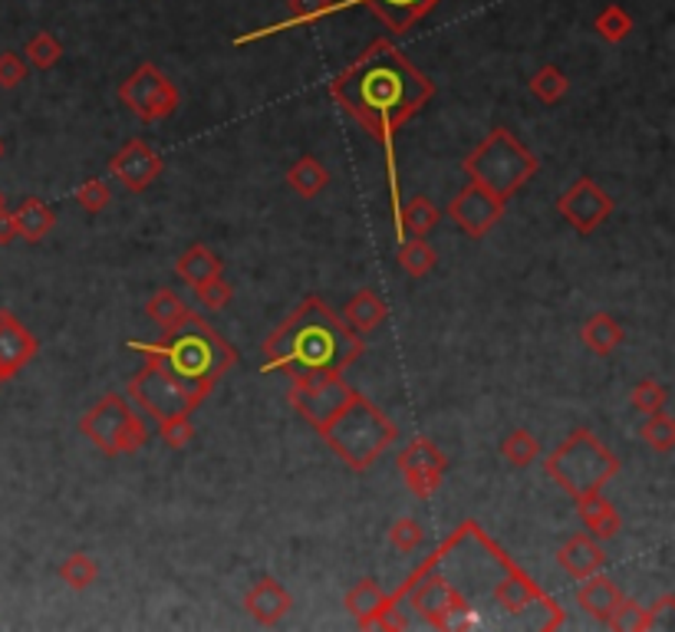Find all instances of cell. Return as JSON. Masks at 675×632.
<instances>
[{
	"label": "cell",
	"mask_w": 675,
	"mask_h": 632,
	"mask_svg": "<svg viewBox=\"0 0 675 632\" xmlns=\"http://www.w3.org/2000/svg\"><path fill=\"white\" fill-rule=\"evenodd\" d=\"M330 96L353 122H360L386 149L396 217L403 205L396 139L403 126L429 106V99L436 96V83L393 40L379 36L340 76H333Z\"/></svg>",
	"instance_id": "obj_1"
},
{
	"label": "cell",
	"mask_w": 675,
	"mask_h": 632,
	"mask_svg": "<svg viewBox=\"0 0 675 632\" xmlns=\"http://www.w3.org/2000/svg\"><path fill=\"white\" fill-rule=\"evenodd\" d=\"M287 403L350 471H369L399 438V425L343 376L293 383Z\"/></svg>",
	"instance_id": "obj_2"
},
{
	"label": "cell",
	"mask_w": 675,
	"mask_h": 632,
	"mask_svg": "<svg viewBox=\"0 0 675 632\" xmlns=\"http://www.w3.org/2000/svg\"><path fill=\"white\" fill-rule=\"evenodd\" d=\"M363 353V336H356L323 297L310 293L264 340V373H287L290 383H313L343 376Z\"/></svg>",
	"instance_id": "obj_3"
},
{
	"label": "cell",
	"mask_w": 675,
	"mask_h": 632,
	"mask_svg": "<svg viewBox=\"0 0 675 632\" xmlns=\"http://www.w3.org/2000/svg\"><path fill=\"white\" fill-rule=\"evenodd\" d=\"M129 350L139 356L159 360L179 383H185L205 396H212V389L222 383V376H227L237 366V350L195 310H189L175 326L162 330V340H156V343L132 340Z\"/></svg>",
	"instance_id": "obj_4"
},
{
	"label": "cell",
	"mask_w": 675,
	"mask_h": 632,
	"mask_svg": "<svg viewBox=\"0 0 675 632\" xmlns=\"http://www.w3.org/2000/svg\"><path fill=\"white\" fill-rule=\"evenodd\" d=\"M537 156L504 126H494L461 162L464 179L497 195L501 202L514 199L537 175Z\"/></svg>",
	"instance_id": "obj_5"
},
{
	"label": "cell",
	"mask_w": 675,
	"mask_h": 632,
	"mask_svg": "<svg viewBox=\"0 0 675 632\" xmlns=\"http://www.w3.org/2000/svg\"><path fill=\"white\" fill-rule=\"evenodd\" d=\"M544 471L577 501L583 494H600L620 474V458L587 425H580L544 458Z\"/></svg>",
	"instance_id": "obj_6"
},
{
	"label": "cell",
	"mask_w": 675,
	"mask_h": 632,
	"mask_svg": "<svg viewBox=\"0 0 675 632\" xmlns=\"http://www.w3.org/2000/svg\"><path fill=\"white\" fill-rule=\"evenodd\" d=\"M439 567H442V547H436L426 557V564L413 570L416 587L406 593L409 610H416L422 617V623L432 626V630H454V617H461V623H458L461 630L474 626L471 620H464L471 613V603H468L464 590H458L449 577H442Z\"/></svg>",
	"instance_id": "obj_7"
},
{
	"label": "cell",
	"mask_w": 675,
	"mask_h": 632,
	"mask_svg": "<svg viewBox=\"0 0 675 632\" xmlns=\"http://www.w3.org/2000/svg\"><path fill=\"white\" fill-rule=\"evenodd\" d=\"M142 369L129 379V389H126V399L142 409L146 416H152L156 421L175 419V416H192L208 396L179 383L159 360L152 356H142Z\"/></svg>",
	"instance_id": "obj_8"
},
{
	"label": "cell",
	"mask_w": 675,
	"mask_h": 632,
	"mask_svg": "<svg viewBox=\"0 0 675 632\" xmlns=\"http://www.w3.org/2000/svg\"><path fill=\"white\" fill-rule=\"evenodd\" d=\"M79 431L109 458L116 454H136L149 444V428L132 409V403L119 393L103 396L83 419Z\"/></svg>",
	"instance_id": "obj_9"
},
{
	"label": "cell",
	"mask_w": 675,
	"mask_h": 632,
	"mask_svg": "<svg viewBox=\"0 0 675 632\" xmlns=\"http://www.w3.org/2000/svg\"><path fill=\"white\" fill-rule=\"evenodd\" d=\"M119 103L142 122H162L169 119L179 103L182 93L179 86L156 66V63H142L122 86H119Z\"/></svg>",
	"instance_id": "obj_10"
},
{
	"label": "cell",
	"mask_w": 675,
	"mask_h": 632,
	"mask_svg": "<svg viewBox=\"0 0 675 632\" xmlns=\"http://www.w3.org/2000/svg\"><path fill=\"white\" fill-rule=\"evenodd\" d=\"M396 468L406 481V488L419 497V501H429L442 481H446V471H449V454L432 441V438H413L399 454H396Z\"/></svg>",
	"instance_id": "obj_11"
},
{
	"label": "cell",
	"mask_w": 675,
	"mask_h": 632,
	"mask_svg": "<svg viewBox=\"0 0 675 632\" xmlns=\"http://www.w3.org/2000/svg\"><path fill=\"white\" fill-rule=\"evenodd\" d=\"M557 211L560 217L577 231V234H593L600 224L610 221V214L617 211V202L607 195V189H600L593 179L580 175L560 199H557Z\"/></svg>",
	"instance_id": "obj_12"
},
{
	"label": "cell",
	"mask_w": 675,
	"mask_h": 632,
	"mask_svg": "<svg viewBox=\"0 0 675 632\" xmlns=\"http://www.w3.org/2000/svg\"><path fill=\"white\" fill-rule=\"evenodd\" d=\"M504 205H507V202H501L497 195H491V192H484L481 185L468 182V185L451 199L446 214L454 221L458 231H464L468 237L481 240V237H488L491 227L504 217Z\"/></svg>",
	"instance_id": "obj_13"
},
{
	"label": "cell",
	"mask_w": 675,
	"mask_h": 632,
	"mask_svg": "<svg viewBox=\"0 0 675 632\" xmlns=\"http://www.w3.org/2000/svg\"><path fill=\"white\" fill-rule=\"evenodd\" d=\"M165 169L162 152H156L146 139H129L113 159H109V175L132 195L146 192Z\"/></svg>",
	"instance_id": "obj_14"
},
{
	"label": "cell",
	"mask_w": 675,
	"mask_h": 632,
	"mask_svg": "<svg viewBox=\"0 0 675 632\" xmlns=\"http://www.w3.org/2000/svg\"><path fill=\"white\" fill-rule=\"evenodd\" d=\"M36 336L10 310H0V383L13 379L36 356Z\"/></svg>",
	"instance_id": "obj_15"
},
{
	"label": "cell",
	"mask_w": 675,
	"mask_h": 632,
	"mask_svg": "<svg viewBox=\"0 0 675 632\" xmlns=\"http://www.w3.org/2000/svg\"><path fill=\"white\" fill-rule=\"evenodd\" d=\"M290 610H293V597H290V590H287L283 583H277L274 577H260V580L247 590V597H244V613H247L257 626H264V630L277 626Z\"/></svg>",
	"instance_id": "obj_16"
},
{
	"label": "cell",
	"mask_w": 675,
	"mask_h": 632,
	"mask_svg": "<svg viewBox=\"0 0 675 632\" xmlns=\"http://www.w3.org/2000/svg\"><path fill=\"white\" fill-rule=\"evenodd\" d=\"M557 564L570 580H587L593 574H600L607 567V550L597 537L590 534H574L560 550H557Z\"/></svg>",
	"instance_id": "obj_17"
},
{
	"label": "cell",
	"mask_w": 675,
	"mask_h": 632,
	"mask_svg": "<svg viewBox=\"0 0 675 632\" xmlns=\"http://www.w3.org/2000/svg\"><path fill=\"white\" fill-rule=\"evenodd\" d=\"M350 7L353 3H363V7H369L376 17H379V23L389 30V33H406V30H413L419 20H426L442 0H346Z\"/></svg>",
	"instance_id": "obj_18"
},
{
	"label": "cell",
	"mask_w": 675,
	"mask_h": 632,
	"mask_svg": "<svg viewBox=\"0 0 675 632\" xmlns=\"http://www.w3.org/2000/svg\"><path fill=\"white\" fill-rule=\"evenodd\" d=\"M343 610L350 613V620L360 630H379L386 620V593L373 577H363L346 597H343Z\"/></svg>",
	"instance_id": "obj_19"
},
{
	"label": "cell",
	"mask_w": 675,
	"mask_h": 632,
	"mask_svg": "<svg viewBox=\"0 0 675 632\" xmlns=\"http://www.w3.org/2000/svg\"><path fill=\"white\" fill-rule=\"evenodd\" d=\"M343 7H346V3H340V0H287V17H283V20H277V23H270V26H264V30L244 33V36H237L234 43L244 46V43L274 36V33H280V30H293V26H303V23H317V20H323V17H330V13H336V10H343Z\"/></svg>",
	"instance_id": "obj_20"
},
{
	"label": "cell",
	"mask_w": 675,
	"mask_h": 632,
	"mask_svg": "<svg viewBox=\"0 0 675 632\" xmlns=\"http://www.w3.org/2000/svg\"><path fill=\"white\" fill-rule=\"evenodd\" d=\"M340 317H343V323H346L356 336H369V333H376V330L386 323L389 307L383 303V297H379L376 290L363 287V290H356V293L346 300V307H343Z\"/></svg>",
	"instance_id": "obj_21"
},
{
	"label": "cell",
	"mask_w": 675,
	"mask_h": 632,
	"mask_svg": "<svg viewBox=\"0 0 675 632\" xmlns=\"http://www.w3.org/2000/svg\"><path fill=\"white\" fill-rule=\"evenodd\" d=\"M577 514L583 521V527L590 531V537H597L600 544L613 540L620 531H623V517L617 514V507L600 494H583L577 497Z\"/></svg>",
	"instance_id": "obj_22"
},
{
	"label": "cell",
	"mask_w": 675,
	"mask_h": 632,
	"mask_svg": "<svg viewBox=\"0 0 675 632\" xmlns=\"http://www.w3.org/2000/svg\"><path fill=\"white\" fill-rule=\"evenodd\" d=\"M620 600H623V590L603 574H593V577L580 580V587H577V607L597 623H603Z\"/></svg>",
	"instance_id": "obj_23"
},
{
	"label": "cell",
	"mask_w": 675,
	"mask_h": 632,
	"mask_svg": "<svg viewBox=\"0 0 675 632\" xmlns=\"http://www.w3.org/2000/svg\"><path fill=\"white\" fill-rule=\"evenodd\" d=\"M10 217H13L17 237H23L26 244L43 240L56 227V211H53V205L40 202V199H23L20 208L10 211Z\"/></svg>",
	"instance_id": "obj_24"
},
{
	"label": "cell",
	"mask_w": 675,
	"mask_h": 632,
	"mask_svg": "<svg viewBox=\"0 0 675 632\" xmlns=\"http://www.w3.org/2000/svg\"><path fill=\"white\" fill-rule=\"evenodd\" d=\"M580 340H583V346H587L593 356H613V353L623 346L626 333H623V326L617 323V317H610V313H593V317H587V323L580 326Z\"/></svg>",
	"instance_id": "obj_25"
},
{
	"label": "cell",
	"mask_w": 675,
	"mask_h": 632,
	"mask_svg": "<svg viewBox=\"0 0 675 632\" xmlns=\"http://www.w3.org/2000/svg\"><path fill=\"white\" fill-rule=\"evenodd\" d=\"M442 211L436 208L426 195H413L409 202L399 205V214L393 217L396 221V237H426L436 224H439Z\"/></svg>",
	"instance_id": "obj_26"
},
{
	"label": "cell",
	"mask_w": 675,
	"mask_h": 632,
	"mask_svg": "<svg viewBox=\"0 0 675 632\" xmlns=\"http://www.w3.org/2000/svg\"><path fill=\"white\" fill-rule=\"evenodd\" d=\"M283 182H287V189H293V195H300V199H317L326 185H330V172L323 169V162L320 159H313V156H303V159H297L287 172H283Z\"/></svg>",
	"instance_id": "obj_27"
},
{
	"label": "cell",
	"mask_w": 675,
	"mask_h": 632,
	"mask_svg": "<svg viewBox=\"0 0 675 632\" xmlns=\"http://www.w3.org/2000/svg\"><path fill=\"white\" fill-rule=\"evenodd\" d=\"M175 270H179V277H182L185 283L199 287V283H205V280H212V277L225 274V264H222V257H218L212 247L192 244V247L179 257Z\"/></svg>",
	"instance_id": "obj_28"
},
{
	"label": "cell",
	"mask_w": 675,
	"mask_h": 632,
	"mask_svg": "<svg viewBox=\"0 0 675 632\" xmlns=\"http://www.w3.org/2000/svg\"><path fill=\"white\" fill-rule=\"evenodd\" d=\"M436 264H439V254L432 250V244L426 237H403V244H399V267L413 280L426 277Z\"/></svg>",
	"instance_id": "obj_29"
},
{
	"label": "cell",
	"mask_w": 675,
	"mask_h": 632,
	"mask_svg": "<svg viewBox=\"0 0 675 632\" xmlns=\"http://www.w3.org/2000/svg\"><path fill=\"white\" fill-rule=\"evenodd\" d=\"M527 89H531V96H534L537 103H544V106H554V103H560V99L567 96V89H570V79L564 76V69H560V66L547 63V66H540V69H537V73L531 76Z\"/></svg>",
	"instance_id": "obj_30"
},
{
	"label": "cell",
	"mask_w": 675,
	"mask_h": 632,
	"mask_svg": "<svg viewBox=\"0 0 675 632\" xmlns=\"http://www.w3.org/2000/svg\"><path fill=\"white\" fill-rule=\"evenodd\" d=\"M501 454L511 468H527L540 458V441L531 428H514L504 441H501Z\"/></svg>",
	"instance_id": "obj_31"
},
{
	"label": "cell",
	"mask_w": 675,
	"mask_h": 632,
	"mask_svg": "<svg viewBox=\"0 0 675 632\" xmlns=\"http://www.w3.org/2000/svg\"><path fill=\"white\" fill-rule=\"evenodd\" d=\"M603 626L610 632H650L653 630V623H650V610L643 607V603H636V600H630V597H623L613 610H610V617L603 620Z\"/></svg>",
	"instance_id": "obj_32"
},
{
	"label": "cell",
	"mask_w": 675,
	"mask_h": 632,
	"mask_svg": "<svg viewBox=\"0 0 675 632\" xmlns=\"http://www.w3.org/2000/svg\"><path fill=\"white\" fill-rule=\"evenodd\" d=\"M60 583H66L69 590H76V593H83V590H89L93 583H96V577H99V564L89 557V554H69L63 564H60Z\"/></svg>",
	"instance_id": "obj_33"
},
{
	"label": "cell",
	"mask_w": 675,
	"mask_h": 632,
	"mask_svg": "<svg viewBox=\"0 0 675 632\" xmlns=\"http://www.w3.org/2000/svg\"><path fill=\"white\" fill-rule=\"evenodd\" d=\"M60 56H63V43H60L50 30L33 33V36L26 40V46H23V60H26V66H33V69H53V66L60 63Z\"/></svg>",
	"instance_id": "obj_34"
},
{
	"label": "cell",
	"mask_w": 675,
	"mask_h": 632,
	"mask_svg": "<svg viewBox=\"0 0 675 632\" xmlns=\"http://www.w3.org/2000/svg\"><path fill=\"white\" fill-rule=\"evenodd\" d=\"M640 438H643L656 454H669L675 448V419L666 409L646 416V421L640 425Z\"/></svg>",
	"instance_id": "obj_35"
},
{
	"label": "cell",
	"mask_w": 675,
	"mask_h": 632,
	"mask_svg": "<svg viewBox=\"0 0 675 632\" xmlns=\"http://www.w3.org/2000/svg\"><path fill=\"white\" fill-rule=\"evenodd\" d=\"M593 30H597L607 43H623V40L633 33V17H630L620 3H607V7L597 13Z\"/></svg>",
	"instance_id": "obj_36"
},
{
	"label": "cell",
	"mask_w": 675,
	"mask_h": 632,
	"mask_svg": "<svg viewBox=\"0 0 675 632\" xmlns=\"http://www.w3.org/2000/svg\"><path fill=\"white\" fill-rule=\"evenodd\" d=\"M146 313H149V320L152 323H159L162 330H169V326H175L185 313H189V307H185V300L175 293V290H159L149 303H146Z\"/></svg>",
	"instance_id": "obj_37"
},
{
	"label": "cell",
	"mask_w": 675,
	"mask_h": 632,
	"mask_svg": "<svg viewBox=\"0 0 675 632\" xmlns=\"http://www.w3.org/2000/svg\"><path fill=\"white\" fill-rule=\"evenodd\" d=\"M630 406L643 416H653V413H663L669 406V389L656 379H643L633 386L630 393Z\"/></svg>",
	"instance_id": "obj_38"
},
{
	"label": "cell",
	"mask_w": 675,
	"mask_h": 632,
	"mask_svg": "<svg viewBox=\"0 0 675 632\" xmlns=\"http://www.w3.org/2000/svg\"><path fill=\"white\" fill-rule=\"evenodd\" d=\"M389 544H393V550H399V554H416V550L426 544V527H422L416 517H399V521H393V527H389Z\"/></svg>",
	"instance_id": "obj_39"
},
{
	"label": "cell",
	"mask_w": 675,
	"mask_h": 632,
	"mask_svg": "<svg viewBox=\"0 0 675 632\" xmlns=\"http://www.w3.org/2000/svg\"><path fill=\"white\" fill-rule=\"evenodd\" d=\"M73 199H76V205L83 211H89V214H99V211L109 208V202H113V192H109V185L103 182V179H89V182H83L76 192H73Z\"/></svg>",
	"instance_id": "obj_40"
},
{
	"label": "cell",
	"mask_w": 675,
	"mask_h": 632,
	"mask_svg": "<svg viewBox=\"0 0 675 632\" xmlns=\"http://www.w3.org/2000/svg\"><path fill=\"white\" fill-rule=\"evenodd\" d=\"M159 438L172 448V451H182L195 441V425L192 416H175V419L159 421Z\"/></svg>",
	"instance_id": "obj_41"
},
{
	"label": "cell",
	"mask_w": 675,
	"mask_h": 632,
	"mask_svg": "<svg viewBox=\"0 0 675 632\" xmlns=\"http://www.w3.org/2000/svg\"><path fill=\"white\" fill-rule=\"evenodd\" d=\"M195 297H199V303L208 307V310H225L227 303H231V297H234V287L227 283L225 274H218V277L199 283V287H195Z\"/></svg>",
	"instance_id": "obj_42"
},
{
	"label": "cell",
	"mask_w": 675,
	"mask_h": 632,
	"mask_svg": "<svg viewBox=\"0 0 675 632\" xmlns=\"http://www.w3.org/2000/svg\"><path fill=\"white\" fill-rule=\"evenodd\" d=\"M26 73H30V66L23 56H17L13 50L0 53V89H17L20 83H26Z\"/></svg>",
	"instance_id": "obj_43"
},
{
	"label": "cell",
	"mask_w": 675,
	"mask_h": 632,
	"mask_svg": "<svg viewBox=\"0 0 675 632\" xmlns=\"http://www.w3.org/2000/svg\"><path fill=\"white\" fill-rule=\"evenodd\" d=\"M650 610V623H653V630H660V626H666V620L673 617L675 610V597L673 593H666V597H660L653 607H646Z\"/></svg>",
	"instance_id": "obj_44"
},
{
	"label": "cell",
	"mask_w": 675,
	"mask_h": 632,
	"mask_svg": "<svg viewBox=\"0 0 675 632\" xmlns=\"http://www.w3.org/2000/svg\"><path fill=\"white\" fill-rule=\"evenodd\" d=\"M13 237H17V231H13V217H10V211H0V247L10 244Z\"/></svg>",
	"instance_id": "obj_45"
},
{
	"label": "cell",
	"mask_w": 675,
	"mask_h": 632,
	"mask_svg": "<svg viewBox=\"0 0 675 632\" xmlns=\"http://www.w3.org/2000/svg\"><path fill=\"white\" fill-rule=\"evenodd\" d=\"M0 211H7V202H3V192H0Z\"/></svg>",
	"instance_id": "obj_46"
},
{
	"label": "cell",
	"mask_w": 675,
	"mask_h": 632,
	"mask_svg": "<svg viewBox=\"0 0 675 632\" xmlns=\"http://www.w3.org/2000/svg\"><path fill=\"white\" fill-rule=\"evenodd\" d=\"M3 152H7V149H3V139H0V159H3Z\"/></svg>",
	"instance_id": "obj_47"
},
{
	"label": "cell",
	"mask_w": 675,
	"mask_h": 632,
	"mask_svg": "<svg viewBox=\"0 0 675 632\" xmlns=\"http://www.w3.org/2000/svg\"><path fill=\"white\" fill-rule=\"evenodd\" d=\"M0 386H3V383H0Z\"/></svg>",
	"instance_id": "obj_48"
}]
</instances>
